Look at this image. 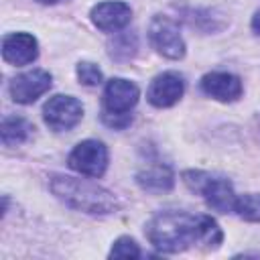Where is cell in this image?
Wrapping results in <instances>:
<instances>
[{"label":"cell","mask_w":260,"mask_h":260,"mask_svg":"<svg viewBox=\"0 0 260 260\" xmlns=\"http://www.w3.org/2000/svg\"><path fill=\"white\" fill-rule=\"evenodd\" d=\"M146 238L162 252H183L191 246L217 248L223 240V234L211 215L162 211L148 221Z\"/></svg>","instance_id":"6da1fadb"},{"label":"cell","mask_w":260,"mask_h":260,"mask_svg":"<svg viewBox=\"0 0 260 260\" xmlns=\"http://www.w3.org/2000/svg\"><path fill=\"white\" fill-rule=\"evenodd\" d=\"M51 191L69 207L85 213L106 215L118 209V201L108 189L95 183H89L85 179L55 175L51 179Z\"/></svg>","instance_id":"7a4b0ae2"},{"label":"cell","mask_w":260,"mask_h":260,"mask_svg":"<svg viewBox=\"0 0 260 260\" xmlns=\"http://www.w3.org/2000/svg\"><path fill=\"white\" fill-rule=\"evenodd\" d=\"M138 102V87L122 77L108 81L104 89V122L112 128H124L132 116L130 110Z\"/></svg>","instance_id":"3957f363"},{"label":"cell","mask_w":260,"mask_h":260,"mask_svg":"<svg viewBox=\"0 0 260 260\" xmlns=\"http://www.w3.org/2000/svg\"><path fill=\"white\" fill-rule=\"evenodd\" d=\"M183 181L191 191L201 193L203 199L207 201V205L213 207L215 211H219V213L234 211L238 195L234 193L232 183L228 179L213 177V175L203 173V171H185Z\"/></svg>","instance_id":"277c9868"},{"label":"cell","mask_w":260,"mask_h":260,"mask_svg":"<svg viewBox=\"0 0 260 260\" xmlns=\"http://www.w3.org/2000/svg\"><path fill=\"white\" fill-rule=\"evenodd\" d=\"M152 47L167 59H181L185 55V43L175 20L169 16H154L148 26Z\"/></svg>","instance_id":"5b68a950"},{"label":"cell","mask_w":260,"mask_h":260,"mask_svg":"<svg viewBox=\"0 0 260 260\" xmlns=\"http://www.w3.org/2000/svg\"><path fill=\"white\" fill-rule=\"evenodd\" d=\"M69 167L85 177H102L108 167V150L98 140H83L71 150Z\"/></svg>","instance_id":"8992f818"},{"label":"cell","mask_w":260,"mask_h":260,"mask_svg":"<svg viewBox=\"0 0 260 260\" xmlns=\"http://www.w3.org/2000/svg\"><path fill=\"white\" fill-rule=\"evenodd\" d=\"M43 116H45V122L49 124V128L63 132V130H71L81 120L83 106L79 100H75L71 95H53L45 104Z\"/></svg>","instance_id":"52a82bcc"},{"label":"cell","mask_w":260,"mask_h":260,"mask_svg":"<svg viewBox=\"0 0 260 260\" xmlns=\"http://www.w3.org/2000/svg\"><path fill=\"white\" fill-rule=\"evenodd\" d=\"M51 87V73L45 69H32L16 75L10 81V95L18 104H32Z\"/></svg>","instance_id":"ba28073f"},{"label":"cell","mask_w":260,"mask_h":260,"mask_svg":"<svg viewBox=\"0 0 260 260\" xmlns=\"http://www.w3.org/2000/svg\"><path fill=\"white\" fill-rule=\"evenodd\" d=\"M183 91H185L183 77L173 71H165L152 79V83L146 91V98L156 108H169L181 100Z\"/></svg>","instance_id":"9c48e42d"},{"label":"cell","mask_w":260,"mask_h":260,"mask_svg":"<svg viewBox=\"0 0 260 260\" xmlns=\"http://www.w3.org/2000/svg\"><path fill=\"white\" fill-rule=\"evenodd\" d=\"M37 39L28 32H14L2 41V57L10 65H28L37 59Z\"/></svg>","instance_id":"30bf717a"},{"label":"cell","mask_w":260,"mask_h":260,"mask_svg":"<svg viewBox=\"0 0 260 260\" xmlns=\"http://www.w3.org/2000/svg\"><path fill=\"white\" fill-rule=\"evenodd\" d=\"M132 18V10L126 2H102L91 8V20L100 30L114 32L124 28Z\"/></svg>","instance_id":"8fae6325"},{"label":"cell","mask_w":260,"mask_h":260,"mask_svg":"<svg viewBox=\"0 0 260 260\" xmlns=\"http://www.w3.org/2000/svg\"><path fill=\"white\" fill-rule=\"evenodd\" d=\"M201 89L219 102H236L242 95V81L234 73L213 71V73L203 75Z\"/></svg>","instance_id":"7c38bea8"},{"label":"cell","mask_w":260,"mask_h":260,"mask_svg":"<svg viewBox=\"0 0 260 260\" xmlns=\"http://www.w3.org/2000/svg\"><path fill=\"white\" fill-rule=\"evenodd\" d=\"M136 181L142 189L146 191H154V193H160V191H169L175 183V177H173V171L165 165H152L144 171H140L136 175Z\"/></svg>","instance_id":"4fadbf2b"},{"label":"cell","mask_w":260,"mask_h":260,"mask_svg":"<svg viewBox=\"0 0 260 260\" xmlns=\"http://www.w3.org/2000/svg\"><path fill=\"white\" fill-rule=\"evenodd\" d=\"M30 130H32V126L20 116L4 118V122H2V142L6 146L20 144L30 136Z\"/></svg>","instance_id":"5bb4252c"},{"label":"cell","mask_w":260,"mask_h":260,"mask_svg":"<svg viewBox=\"0 0 260 260\" xmlns=\"http://www.w3.org/2000/svg\"><path fill=\"white\" fill-rule=\"evenodd\" d=\"M136 37L130 32H120L110 41V55L116 61H128L136 53Z\"/></svg>","instance_id":"9a60e30c"},{"label":"cell","mask_w":260,"mask_h":260,"mask_svg":"<svg viewBox=\"0 0 260 260\" xmlns=\"http://www.w3.org/2000/svg\"><path fill=\"white\" fill-rule=\"evenodd\" d=\"M234 211L246 221H260V193H248L236 197Z\"/></svg>","instance_id":"2e32d148"},{"label":"cell","mask_w":260,"mask_h":260,"mask_svg":"<svg viewBox=\"0 0 260 260\" xmlns=\"http://www.w3.org/2000/svg\"><path fill=\"white\" fill-rule=\"evenodd\" d=\"M110 256L112 258H138L140 256V248L132 238L124 236V238H118L114 242V246L110 250Z\"/></svg>","instance_id":"e0dca14e"},{"label":"cell","mask_w":260,"mask_h":260,"mask_svg":"<svg viewBox=\"0 0 260 260\" xmlns=\"http://www.w3.org/2000/svg\"><path fill=\"white\" fill-rule=\"evenodd\" d=\"M77 77L83 85H89V87L102 83V71L98 69V65H93L89 61H81L77 65Z\"/></svg>","instance_id":"ac0fdd59"},{"label":"cell","mask_w":260,"mask_h":260,"mask_svg":"<svg viewBox=\"0 0 260 260\" xmlns=\"http://www.w3.org/2000/svg\"><path fill=\"white\" fill-rule=\"evenodd\" d=\"M252 30L256 32V35H260V10L254 14V18H252Z\"/></svg>","instance_id":"d6986e66"},{"label":"cell","mask_w":260,"mask_h":260,"mask_svg":"<svg viewBox=\"0 0 260 260\" xmlns=\"http://www.w3.org/2000/svg\"><path fill=\"white\" fill-rule=\"evenodd\" d=\"M37 2H41V4H55V2H61V0H37Z\"/></svg>","instance_id":"ffe728a7"}]
</instances>
